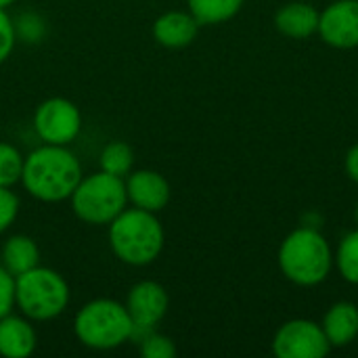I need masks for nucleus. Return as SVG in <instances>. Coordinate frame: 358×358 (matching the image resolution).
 <instances>
[{"label":"nucleus","mask_w":358,"mask_h":358,"mask_svg":"<svg viewBox=\"0 0 358 358\" xmlns=\"http://www.w3.org/2000/svg\"><path fill=\"white\" fill-rule=\"evenodd\" d=\"M82 176V166L67 147L44 143L25 157L21 185L34 199L59 203L71 197Z\"/></svg>","instance_id":"f257e3e1"},{"label":"nucleus","mask_w":358,"mask_h":358,"mask_svg":"<svg viewBox=\"0 0 358 358\" xmlns=\"http://www.w3.org/2000/svg\"><path fill=\"white\" fill-rule=\"evenodd\" d=\"M164 227L153 212L126 208L109 222V245L117 260L130 266L151 264L164 250Z\"/></svg>","instance_id":"f03ea898"},{"label":"nucleus","mask_w":358,"mask_h":358,"mask_svg":"<svg viewBox=\"0 0 358 358\" xmlns=\"http://www.w3.org/2000/svg\"><path fill=\"white\" fill-rule=\"evenodd\" d=\"M279 268L287 281L300 287L323 283L334 268V252L315 227L292 231L279 248Z\"/></svg>","instance_id":"7ed1b4c3"},{"label":"nucleus","mask_w":358,"mask_h":358,"mask_svg":"<svg viewBox=\"0 0 358 358\" xmlns=\"http://www.w3.org/2000/svg\"><path fill=\"white\" fill-rule=\"evenodd\" d=\"M76 338L92 350H113L132 340L134 323L126 304L99 298L84 304L73 319Z\"/></svg>","instance_id":"20e7f679"},{"label":"nucleus","mask_w":358,"mask_h":358,"mask_svg":"<svg viewBox=\"0 0 358 358\" xmlns=\"http://www.w3.org/2000/svg\"><path fill=\"white\" fill-rule=\"evenodd\" d=\"M69 304V285L52 268L36 266L15 277V306L29 321H52Z\"/></svg>","instance_id":"39448f33"},{"label":"nucleus","mask_w":358,"mask_h":358,"mask_svg":"<svg viewBox=\"0 0 358 358\" xmlns=\"http://www.w3.org/2000/svg\"><path fill=\"white\" fill-rule=\"evenodd\" d=\"M73 214L88 224H109L126 210V180L107 172L82 176L69 197Z\"/></svg>","instance_id":"423d86ee"},{"label":"nucleus","mask_w":358,"mask_h":358,"mask_svg":"<svg viewBox=\"0 0 358 358\" xmlns=\"http://www.w3.org/2000/svg\"><path fill=\"white\" fill-rule=\"evenodd\" d=\"M34 130L42 143L67 147L82 130V113L76 103L63 96L46 99L34 113Z\"/></svg>","instance_id":"0eeeda50"},{"label":"nucleus","mask_w":358,"mask_h":358,"mask_svg":"<svg viewBox=\"0 0 358 358\" xmlns=\"http://www.w3.org/2000/svg\"><path fill=\"white\" fill-rule=\"evenodd\" d=\"M331 344L323 327L310 319H294L283 323L273 338V355L279 358H323Z\"/></svg>","instance_id":"6e6552de"},{"label":"nucleus","mask_w":358,"mask_h":358,"mask_svg":"<svg viewBox=\"0 0 358 358\" xmlns=\"http://www.w3.org/2000/svg\"><path fill=\"white\" fill-rule=\"evenodd\" d=\"M170 306L168 292L157 281H141L136 283L126 300L128 315L134 323L132 340H141L147 331H153L155 325L162 323Z\"/></svg>","instance_id":"1a4fd4ad"},{"label":"nucleus","mask_w":358,"mask_h":358,"mask_svg":"<svg viewBox=\"0 0 358 358\" xmlns=\"http://www.w3.org/2000/svg\"><path fill=\"white\" fill-rule=\"evenodd\" d=\"M321 40L334 48L358 46V0H336L319 15Z\"/></svg>","instance_id":"9d476101"},{"label":"nucleus","mask_w":358,"mask_h":358,"mask_svg":"<svg viewBox=\"0 0 358 358\" xmlns=\"http://www.w3.org/2000/svg\"><path fill=\"white\" fill-rule=\"evenodd\" d=\"M126 195L134 208L147 212H162L170 201V185L155 170H136L126 178Z\"/></svg>","instance_id":"9b49d317"},{"label":"nucleus","mask_w":358,"mask_h":358,"mask_svg":"<svg viewBox=\"0 0 358 358\" xmlns=\"http://www.w3.org/2000/svg\"><path fill=\"white\" fill-rule=\"evenodd\" d=\"M199 27V21L191 13L168 10L155 19L153 36L166 48H185L197 38Z\"/></svg>","instance_id":"f8f14e48"},{"label":"nucleus","mask_w":358,"mask_h":358,"mask_svg":"<svg viewBox=\"0 0 358 358\" xmlns=\"http://www.w3.org/2000/svg\"><path fill=\"white\" fill-rule=\"evenodd\" d=\"M36 331L27 317L13 313L0 319V355L6 358H27L36 350Z\"/></svg>","instance_id":"ddd939ff"},{"label":"nucleus","mask_w":358,"mask_h":358,"mask_svg":"<svg viewBox=\"0 0 358 358\" xmlns=\"http://www.w3.org/2000/svg\"><path fill=\"white\" fill-rule=\"evenodd\" d=\"M319 15L315 6L308 2H287L275 15L277 29L294 40H304L317 34L319 29Z\"/></svg>","instance_id":"4468645a"},{"label":"nucleus","mask_w":358,"mask_h":358,"mask_svg":"<svg viewBox=\"0 0 358 358\" xmlns=\"http://www.w3.org/2000/svg\"><path fill=\"white\" fill-rule=\"evenodd\" d=\"M331 348H344L358 338V308L352 302H336L321 323Z\"/></svg>","instance_id":"2eb2a0df"},{"label":"nucleus","mask_w":358,"mask_h":358,"mask_svg":"<svg viewBox=\"0 0 358 358\" xmlns=\"http://www.w3.org/2000/svg\"><path fill=\"white\" fill-rule=\"evenodd\" d=\"M0 258H2V266L13 277H19L40 264V250L31 237L13 235L4 241Z\"/></svg>","instance_id":"dca6fc26"},{"label":"nucleus","mask_w":358,"mask_h":358,"mask_svg":"<svg viewBox=\"0 0 358 358\" xmlns=\"http://www.w3.org/2000/svg\"><path fill=\"white\" fill-rule=\"evenodd\" d=\"M187 4L199 25H216L233 19L241 10L243 0H187Z\"/></svg>","instance_id":"f3484780"},{"label":"nucleus","mask_w":358,"mask_h":358,"mask_svg":"<svg viewBox=\"0 0 358 358\" xmlns=\"http://www.w3.org/2000/svg\"><path fill=\"white\" fill-rule=\"evenodd\" d=\"M101 170L120 178H126L134 168V151L128 143L113 141L101 151Z\"/></svg>","instance_id":"a211bd4d"},{"label":"nucleus","mask_w":358,"mask_h":358,"mask_svg":"<svg viewBox=\"0 0 358 358\" xmlns=\"http://www.w3.org/2000/svg\"><path fill=\"white\" fill-rule=\"evenodd\" d=\"M334 264L348 283L358 285V229L340 241L338 252L334 254Z\"/></svg>","instance_id":"6ab92c4d"},{"label":"nucleus","mask_w":358,"mask_h":358,"mask_svg":"<svg viewBox=\"0 0 358 358\" xmlns=\"http://www.w3.org/2000/svg\"><path fill=\"white\" fill-rule=\"evenodd\" d=\"M13 25H15L17 42H23V44H38L46 38V31H48L44 17L34 10H25L17 15V19H13Z\"/></svg>","instance_id":"aec40b11"},{"label":"nucleus","mask_w":358,"mask_h":358,"mask_svg":"<svg viewBox=\"0 0 358 358\" xmlns=\"http://www.w3.org/2000/svg\"><path fill=\"white\" fill-rule=\"evenodd\" d=\"M23 162L25 157L19 153L17 147H13L10 143H0V187L13 189L17 182H21Z\"/></svg>","instance_id":"412c9836"},{"label":"nucleus","mask_w":358,"mask_h":358,"mask_svg":"<svg viewBox=\"0 0 358 358\" xmlns=\"http://www.w3.org/2000/svg\"><path fill=\"white\" fill-rule=\"evenodd\" d=\"M141 357L143 358H174L176 357V344L157 331H147L141 340Z\"/></svg>","instance_id":"4be33fe9"},{"label":"nucleus","mask_w":358,"mask_h":358,"mask_svg":"<svg viewBox=\"0 0 358 358\" xmlns=\"http://www.w3.org/2000/svg\"><path fill=\"white\" fill-rule=\"evenodd\" d=\"M19 214V197L8 189L0 187V233H4Z\"/></svg>","instance_id":"5701e85b"},{"label":"nucleus","mask_w":358,"mask_h":358,"mask_svg":"<svg viewBox=\"0 0 358 358\" xmlns=\"http://www.w3.org/2000/svg\"><path fill=\"white\" fill-rule=\"evenodd\" d=\"M15 44H17V36H15L13 17L6 13V8H0V63H4L10 57Z\"/></svg>","instance_id":"b1692460"},{"label":"nucleus","mask_w":358,"mask_h":358,"mask_svg":"<svg viewBox=\"0 0 358 358\" xmlns=\"http://www.w3.org/2000/svg\"><path fill=\"white\" fill-rule=\"evenodd\" d=\"M15 308V277L0 264V319Z\"/></svg>","instance_id":"393cba45"},{"label":"nucleus","mask_w":358,"mask_h":358,"mask_svg":"<svg viewBox=\"0 0 358 358\" xmlns=\"http://www.w3.org/2000/svg\"><path fill=\"white\" fill-rule=\"evenodd\" d=\"M346 172L348 176L358 185V143L350 147V151L346 153Z\"/></svg>","instance_id":"a878e982"},{"label":"nucleus","mask_w":358,"mask_h":358,"mask_svg":"<svg viewBox=\"0 0 358 358\" xmlns=\"http://www.w3.org/2000/svg\"><path fill=\"white\" fill-rule=\"evenodd\" d=\"M15 0H0V8H8Z\"/></svg>","instance_id":"bb28decb"},{"label":"nucleus","mask_w":358,"mask_h":358,"mask_svg":"<svg viewBox=\"0 0 358 358\" xmlns=\"http://www.w3.org/2000/svg\"><path fill=\"white\" fill-rule=\"evenodd\" d=\"M355 218H357V224H358V203H357V210H355Z\"/></svg>","instance_id":"cd10ccee"}]
</instances>
